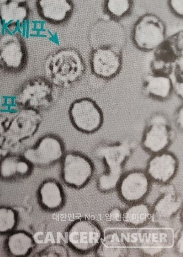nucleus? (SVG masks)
Here are the masks:
<instances>
[{
    "mask_svg": "<svg viewBox=\"0 0 183 257\" xmlns=\"http://www.w3.org/2000/svg\"><path fill=\"white\" fill-rule=\"evenodd\" d=\"M134 148V143L128 140L100 144L95 148L93 154L106 168L105 172L97 179L98 191L108 193L116 190L123 176L125 164L133 154Z\"/></svg>",
    "mask_w": 183,
    "mask_h": 257,
    "instance_id": "1",
    "label": "nucleus"
},
{
    "mask_svg": "<svg viewBox=\"0 0 183 257\" xmlns=\"http://www.w3.org/2000/svg\"><path fill=\"white\" fill-rule=\"evenodd\" d=\"M47 79L54 87L68 89L81 80L86 66L82 55L72 48H64L50 53L44 62Z\"/></svg>",
    "mask_w": 183,
    "mask_h": 257,
    "instance_id": "2",
    "label": "nucleus"
},
{
    "mask_svg": "<svg viewBox=\"0 0 183 257\" xmlns=\"http://www.w3.org/2000/svg\"><path fill=\"white\" fill-rule=\"evenodd\" d=\"M43 120L39 110L21 108L10 117L5 133L3 155H7L10 150L29 140L40 128Z\"/></svg>",
    "mask_w": 183,
    "mask_h": 257,
    "instance_id": "3",
    "label": "nucleus"
},
{
    "mask_svg": "<svg viewBox=\"0 0 183 257\" xmlns=\"http://www.w3.org/2000/svg\"><path fill=\"white\" fill-rule=\"evenodd\" d=\"M132 40L143 52L155 51L166 40L164 22L153 14H145L137 20L132 31Z\"/></svg>",
    "mask_w": 183,
    "mask_h": 257,
    "instance_id": "4",
    "label": "nucleus"
},
{
    "mask_svg": "<svg viewBox=\"0 0 183 257\" xmlns=\"http://www.w3.org/2000/svg\"><path fill=\"white\" fill-rule=\"evenodd\" d=\"M68 112L73 126L82 134H95L103 125L102 109L96 101L91 98L83 97L73 101Z\"/></svg>",
    "mask_w": 183,
    "mask_h": 257,
    "instance_id": "5",
    "label": "nucleus"
},
{
    "mask_svg": "<svg viewBox=\"0 0 183 257\" xmlns=\"http://www.w3.org/2000/svg\"><path fill=\"white\" fill-rule=\"evenodd\" d=\"M100 225L93 220L83 217L70 224L66 233L67 244L79 253L96 249L103 236Z\"/></svg>",
    "mask_w": 183,
    "mask_h": 257,
    "instance_id": "6",
    "label": "nucleus"
},
{
    "mask_svg": "<svg viewBox=\"0 0 183 257\" xmlns=\"http://www.w3.org/2000/svg\"><path fill=\"white\" fill-rule=\"evenodd\" d=\"M55 98L54 86L47 78L29 80L19 89L15 103L22 108L39 110L52 105Z\"/></svg>",
    "mask_w": 183,
    "mask_h": 257,
    "instance_id": "7",
    "label": "nucleus"
},
{
    "mask_svg": "<svg viewBox=\"0 0 183 257\" xmlns=\"http://www.w3.org/2000/svg\"><path fill=\"white\" fill-rule=\"evenodd\" d=\"M94 171L92 161L80 152H67L61 160L62 180L76 190L85 187L94 176Z\"/></svg>",
    "mask_w": 183,
    "mask_h": 257,
    "instance_id": "8",
    "label": "nucleus"
},
{
    "mask_svg": "<svg viewBox=\"0 0 183 257\" xmlns=\"http://www.w3.org/2000/svg\"><path fill=\"white\" fill-rule=\"evenodd\" d=\"M173 138L174 133L168 118L162 113H155L146 124L141 145L148 153L158 154L167 151Z\"/></svg>",
    "mask_w": 183,
    "mask_h": 257,
    "instance_id": "9",
    "label": "nucleus"
},
{
    "mask_svg": "<svg viewBox=\"0 0 183 257\" xmlns=\"http://www.w3.org/2000/svg\"><path fill=\"white\" fill-rule=\"evenodd\" d=\"M66 154L63 141L57 136L47 135L24 152L23 157L32 166L49 167L61 162Z\"/></svg>",
    "mask_w": 183,
    "mask_h": 257,
    "instance_id": "10",
    "label": "nucleus"
},
{
    "mask_svg": "<svg viewBox=\"0 0 183 257\" xmlns=\"http://www.w3.org/2000/svg\"><path fill=\"white\" fill-rule=\"evenodd\" d=\"M90 66L95 77L102 80H111L116 77L122 69V52L119 48L115 45L97 47L91 53Z\"/></svg>",
    "mask_w": 183,
    "mask_h": 257,
    "instance_id": "11",
    "label": "nucleus"
},
{
    "mask_svg": "<svg viewBox=\"0 0 183 257\" xmlns=\"http://www.w3.org/2000/svg\"><path fill=\"white\" fill-rule=\"evenodd\" d=\"M155 52L151 64L152 73L169 75L173 66L182 59V31L166 39Z\"/></svg>",
    "mask_w": 183,
    "mask_h": 257,
    "instance_id": "12",
    "label": "nucleus"
},
{
    "mask_svg": "<svg viewBox=\"0 0 183 257\" xmlns=\"http://www.w3.org/2000/svg\"><path fill=\"white\" fill-rule=\"evenodd\" d=\"M151 188V180L145 172L133 170L123 176L116 190L123 202L131 203L142 201L147 196Z\"/></svg>",
    "mask_w": 183,
    "mask_h": 257,
    "instance_id": "13",
    "label": "nucleus"
},
{
    "mask_svg": "<svg viewBox=\"0 0 183 257\" xmlns=\"http://www.w3.org/2000/svg\"><path fill=\"white\" fill-rule=\"evenodd\" d=\"M26 50L20 37L12 33L0 36V68L16 71L24 66Z\"/></svg>",
    "mask_w": 183,
    "mask_h": 257,
    "instance_id": "14",
    "label": "nucleus"
},
{
    "mask_svg": "<svg viewBox=\"0 0 183 257\" xmlns=\"http://www.w3.org/2000/svg\"><path fill=\"white\" fill-rule=\"evenodd\" d=\"M178 160L167 151L153 154L146 165V174L151 180L165 184L169 183L178 170Z\"/></svg>",
    "mask_w": 183,
    "mask_h": 257,
    "instance_id": "15",
    "label": "nucleus"
},
{
    "mask_svg": "<svg viewBox=\"0 0 183 257\" xmlns=\"http://www.w3.org/2000/svg\"><path fill=\"white\" fill-rule=\"evenodd\" d=\"M36 7L42 19L55 24L67 21L74 10L72 0H37Z\"/></svg>",
    "mask_w": 183,
    "mask_h": 257,
    "instance_id": "16",
    "label": "nucleus"
},
{
    "mask_svg": "<svg viewBox=\"0 0 183 257\" xmlns=\"http://www.w3.org/2000/svg\"><path fill=\"white\" fill-rule=\"evenodd\" d=\"M142 91L146 97L159 101L169 98L173 92V81L169 75L152 73L143 78Z\"/></svg>",
    "mask_w": 183,
    "mask_h": 257,
    "instance_id": "17",
    "label": "nucleus"
},
{
    "mask_svg": "<svg viewBox=\"0 0 183 257\" xmlns=\"http://www.w3.org/2000/svg\"><path fill=\"white\" fill-rule=\"evenodd\" d=\"M38 196L41 207L50 211L60 210L66 201L63 187L60 183L53 179L42 182L38 189Z\"/></svg>",
    "mask_w": 183,
    "mask_h": 257,
    "instance_id": "18",
    "label": "nucleus"
},
{
    "mask_svg": "<svg viewBox=\"0 0 183 257\" xmlns=\"http://www.w3.org/2000/svg\"><path fill=\"white\" fill-rule=\"evenodd\" d=\"M28 0H0V22L5 25H23L29 18Z\"/></svg>",
    "mask_w": 183,
    "mask_h": 257,
    "instance_id": "19",
    "label": "nucleus"
},
{
    "mask_svg": "<svg viewBox=\"0 0 183 257\" xmlns=\"http://www.w3.org/2000/svg\"><path fill=\"white\" fill-rule=\"evenodd\" d=\"M95 254L100 257H125L129 253V247L124 237L117 231H110L103 235Z\"/></svg>",
    "mask_w": 183,
    "mask_h": 257,
    "instance_id": "20",
    "label": "nucleus"
},
{
    "mask_svg": "<svg viewBox=\"0 0 183 257\" xmlns=\"http://www.w3.org/2000/svg\"><path fill=\"white\" fill-rule=\"evenodd\" d=\"M32 165L23 157L5 155L0 160V178L11 180L28 176Z\"/></svg>",
    "mask_w": 183,
    "mask_h": 257,
    "instance_id": "21",
    "label": "nucleus"
},
{
    "mask_svg": "<svg viewBox=\"0 0 183 257\" xmlns=\"http://www.w3.org/2000/svg\"><path fill=\"white\" fill-rule=\"evenodd\" d=\"M36 242L30 233L24 230L13 231L6 241V248L10 255L24 257L29 255Z\"/></svg>",
    "mask_w": 183,
    "mask_h": 257,
    "instance_id": "22",
    "label": "nucleus"
},
{
    "mask_svg": "<svg viewBox=\"0 0 183 257\" xmlns=\"http://www.w3.org/2000/svg\"><path fill=\"white\" fill-rule=\"evenodd\" d=\"M182 207L181 197L176 193L162 194L151 208L152 214L160 220L172 219Z\"/></svg>",
    "mask_w": 183,
    "mask_h": 257,
    "instance_id": "23",
    "label": "nucleus"
},
{
    "mask_svg": "<svg viewBox=\"0 0 183 257\" xmlns=\"http://www.w3.org/2000/svg\"><path fill=\"white\" fill-rule=\"evenodd\" d=\"M152 214L151 208L144 202L131 203L123 211V222L133 227H140L150 221Z\"/></svg>",
    "mask_w": 183,
    "mask_h": 257,
    "instance_id": "24",
    "label": "nucleus"
},
{
    "mask_svg": "<svg viewBox=\"0 0 183 257\" xmlns=\"http://www.w3.org/2000/svg\"><path fill=\"white\" fill-rule=\"evenodd\" d=\"M133 7L132 0H105V12L114 19L125 18L131 12Z\"/></svg>",
    "mask_w": 183,
    "mask_h": 257,
    "instance_id": "25",
    "label": "nucleus"
},
{
    "mask_svg": "<svg viewBox=\"0 0 183 257\" xmlns=\"http://www.w3.org/2000/svg\"><path fill=\"white\" fill-rule=\"evenodd\" d=\"M18 222V214L14 208L8 206L0 207V235L12 232Z\"/></svg>",
    "mask_w": 183,
    "mask_h": 257,
    "instance_id": "26",
    "label": "nucleus"
},
{
    "mask_svg": "<svg viewBox=\"0 0 183 257\" xmlns=\"http://www.w3.org/2000/svg\"><path fill=\"white\" fill-rule=\"evenodd\" d=\"M39 256L66 257L69 256V253L64 245L60 244H54L45 248L40 253H39Z\"/></svg>",
    "mask_w": 183,
    "mask_h": 257,
    "instance_id": "27",
    "label": "nucleus"
},
{
    "mask_svg": "<svg viewBox=\"0 0 183 257\" xmlns=\"http://www.w3.org/2000/svg\"><path fill=\"white\" fill-rule=\"evenodd\" d=\"M123 211L119 207L112 208L106 214L107 221L111 224H117L123 222Z\"/></svg>",
    "mask_w": 183,
    "mask_h": 257,
    "instance_id": "28",
    "label": "nucleus"
},
{
    "mask_svg": "<svg viewBox=\"0 0 183 257\" xmlns=\"http://www.w3.org/2000/svg\"><path fill=\"white\" fill-rule=\"evenodd\" d=\"M10 117L0 113V155H3V149L5 141L6 130L9 121Z\"/></svg>",
    "mask_w": 183,
    "mask_h": 257,
    "instance_id": "29",
    "label": "nucleus"
},
{
    "mask_svg": "<svg viewBox=\"0 0 183 257\" xmlns=\"http://www.w3.org/2000/svg\"><path fill=\"white\" fill-rule=\"evenodd\" d=\"M168 7L174 15L182 18L183 16V0H168Z\"/></svg>",
    "mask_w": 183,
    "mask_h": 257,
    "instance_id": "30",
    "label": "nucleus"
},
{
    "mask_svg": "<svg viewBox=\"0 0 183 257\" xmlns=\"http://www.w3.org/2000/svg\"><path fill=\"white\" fill-rule=\"evenodd\" d=\"M183 107L182 105L180 106L175 112L174 115V122L176 125L179 128L180 131H182L183 127Z\"/></svg>",
    "mask_w": 183,
    "mask_h": 257,
    "instance_id": "31",
    "label": "nucleus"
},
{
    "mask_svg": "<svg viewBox=\"0 0 183 257\" xmlns=\"http://www.w3.org/2000/svg\"><path fill=\"white\" fill-rule=\"evenodd\" d=\"M160 188V193L161 194L176 193V189L172 185L169 184V183L162 184Z\"/></svg>",
    "mask_w": 183,
    "mask_h": 257,
    "instance_id": "32",
    "label": "nucleus"
},
{
    "mask_svg": "<svg viewBox=\"0 0 183 257\" xmlns=\"http://www.w3.org/2000/svg\"><path fill=\"white\" fill-rule=\"evenodd\" d=\"M175 247L177 252L179 254H182L183 252V236L182 231L179 234L178 238H177L175 244Z\"/></svg>",
    "mask_w": 183,
    "mask_h": 257,
    "instance_id": "33",
    "label": "nucleus"
}]
</instances>
